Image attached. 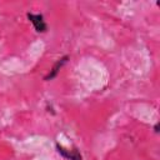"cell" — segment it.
Masks as SVG:
<instances>
[{"instance_id":"1","label":"cell","mask_w":160,"mask_h":160,"mask_svg":"<svg viewBox=\"0 0 160 160\" xmlns=\"http://www.w3.org/2000/svg\"><path fill=\"white\" fill-rule=\"evenodd\" d=\"M28 19L30 20V22L32 24L34 29L38 31V32H45L48 30V25L44 20V16L42 14H31V12H28Z\"/></svg>"},{"instance_id":"2","label":"cell","mask_w":160,"mask_h":160,"mask_svg":"<svg viewBox=\"0 0 160 160\" xmlns=\"http://www.w3.org/2000/svg\"><path fill=\"white\" fill-rule=\"evenodd\" d=\"M56 149H58V152L64 156L65 159L68 160H81V155L80 152L78 151V149H72V150H68L65 148H62L61 145L56 144Z\"/></svg>"},{"instance_id":"3","label":"cell","mask_w":160,"mask_h":160,"mask_svg":"<svg viewBox=\"0 0 160 160\" xmlns=\"http://www.w3.org/2000/svg\"><path fill=\"white\" fill-rule=\"evenodd\" d=\"M68 59H69V56L68 55H65V56H62L61 59H59L56 62H55V65L52 66V69L50 70V72L45 76V80H51V79H54L56 75H58V72H59V70L62 68V65L68 61Z\"/></svg>"},{"instance_id":"4","label":"cell","mask_w":160,"mask_h":160,"mask_svg":"<svg viewBox=\"0 0 160 160\" xmlns=\"http://www.w3.org/2000/svg\"><path fill=\"white\" fill-rule=\"evenodd\" d=\"M154 130H155V132H159V124H155V126H154Z\"/></svg>"}]
</instances>
